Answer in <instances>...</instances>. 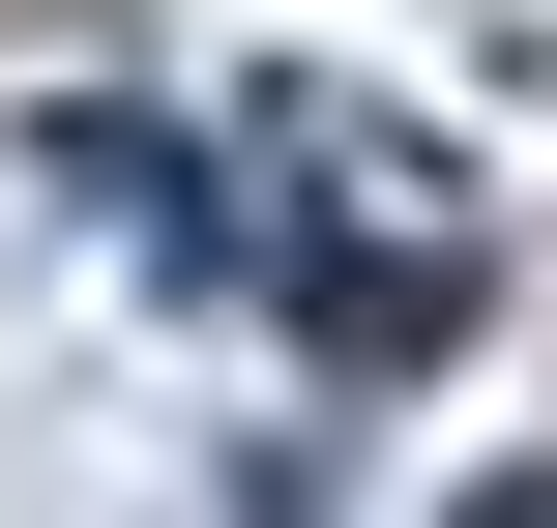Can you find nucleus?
Segmentation results:
<instances>
[{
	"label": "nucleus",
	"mask_w": 557,
	"mask_h": 528,
	"mask_svg": "<svg viewBox=\"0 0 557 528\" xmlns=\"http://www.w3.org/2000/svg\"><path fill=\"white\" fill-rule=\"evenodd\" d=\"M294 323H323L352 382H441V353H470V265H441V235H352V206H323V235H294Z\"/></svg>",
	"instance_id": "nucleus-1"
},
{
	"label": "nucleus",
	"mask_w": 557,
	"mask_h": 528,
	"mask_svg": "<svg viewBox=\"0 0 557 528\" xmlns=\"http://www.w3.org/2000/svg\"><path fill=\"white\" fill-rule=\"evenodd\" d=\"M59 176H88L117 235H176V265H206V147H147V118H59Z\"/></svg>",
	"instance_id": "nucleus-2"
},
{
	"label": "nucleus",
	"mask_w": 557,
	"mask_h": 528,
	"mask_svg": "<svg viewBox=\"0 0 557 528\" xmlns=\"http://www.w3.org/2000/svg\"><path fill=\"white\" fill-rule=\"evenodd\" d=\"M441 528H557V470H499V500H441Z\"/></svg>",
	"instance_id": "nucleus-3"
}]
</instances>
